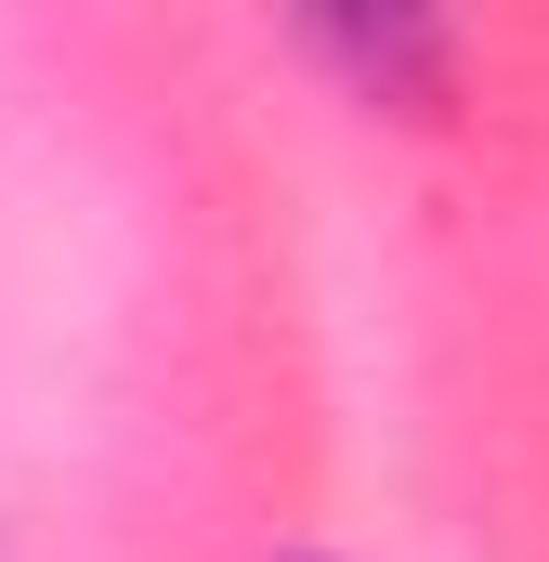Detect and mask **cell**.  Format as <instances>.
<instances>
[{
    "instance_id": "1",
    "label": "cell",
    "mask_w": 549,
    "mask_h": 562,
    "mask_svg": "<svg viewBox=\"0 0 549 562\" xmlns=\"http://www.w3.org/2000/svg\"><path fill=\"white\" fill-rule=\"evenodd\" d=\"M301 26H314V53H327L367 105H393V119H432L445 79H458V0H301Z\"/></svg>"
}]
</instances>
